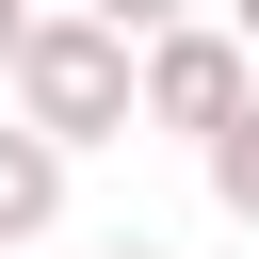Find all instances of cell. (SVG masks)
Listing matches in <instances>:
<instances>
[{
    "instance_id": "cell-7",
    "label": "cell",
    "mask_w": 259,
    "mask_h": 259,
    "mask_svg": "<svg viewBox=\"0 0 259 259\" xmlns=\"http://www.w3.org/2000/svg\"><path fill=\"white\" fill-rule=\"evenodd\" d=\"M210 16H227V32H243V49H259V0H210Z\"/></svg>"
},
{
    "instance_id": "cell-6",
    "label": "cell",
    "mask_w": 259,
    "mask_h": 259,
    "mask_svg": "<svg viewBox=\"0 0 259 259\" xmlns=\"http://www.w3.org/2000/svg\"><path fill=\"white\" fill-rule=\"evenodd\" d=\"M16 49H32V0H0V81H16Z\"/></svg>"
},
{
    "instance_id": "cell-1",
    "label": "cell",
    "mask_w": 259,
    "mask_h": 259,
    "mask_svg": "<svg viewBox=\"0 0 259 259\" xmlns=\"http://www.w3.org/2000/svg\"><path fill=\"white\" fill-rule=\"evenodd\" d=\"M16 113H32L49 146H113V130H146V32H113L97 0H81V16H32V49H16Z\"/></svg>"
},
{
    "instance_id": "cell-3",
    "label": "cell",
    "mask_w": 259,
    "mask_h": 259,
    "mask_svg": "<svg viewBox=\"0 0 259 259\" xmlns=\"http://www.w3.org/2000/svg\"><path fill=\"white\" fill-rule=\"evenodd\" d=\"M65 162H81V146H49L32 113L0 130V243H49V227H65Z\"/></svg>"
},
{
    "instance_id": "cell-4",
    "label": "cell",
    "mask_w": 259,
    "mask_h": 259,
    "mask_svg": "<svg viewBox=\"0 0 259 259\" xmlns=\"http://www.w3.org/2000/svg\"><path fill=\"white\" fill-rule=\"evenodd\" d=\"M194 162H210V210H227V227H259V97H243V113H227Z\"/></svg>"
},
{
    "instance_id": "cell-8",
    "label": "cell",
    "mask_w": 259,
    "mask_h": 259,
    "mask_svg": "<svg viewBox=\"0 0 259 259\" xmlns=\"http://www.w3.org/2000/svg\"><path fill=\"white\" fill-rule=\"evenodd\" d=\"M97 259H162V243H146V227H130V243H97Z\"/></svg>"
},
{
    "instance_id": "cell-2",
    "label": "cell",
    "mask_w": 259,
    "mask_h": 259,
    "mask_svg": "<svg viewBox=\"0 0 259 259\" xmlns=\"http://www.w3.org/2000/svg\"><path fill=\"white\" fill-rule=\"evenodd\" d=\"M243 97H259V49H243L227 16H178V32H146V130H194V146H210Z\"/></svg>"
},
{
    "instance_id": "cell-5",
    "label": "cell",
    "mask_w": 259,
    "mask_h": 259,
    "mask_svg": "<svg viewBox=\"0 0 259 259\" xmlns=\"http://www.w3.org/2000/svg\"><path fill=\"white\" fill-rule=\"evenodd\" d=\"M97 16H113V32H178L194 0H97Z\"/></svg>"
}]
</instances>
